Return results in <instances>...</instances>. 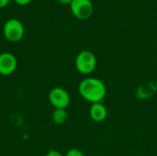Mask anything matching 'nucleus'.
<instances>
[{"mask_svg":"<svg viewBox=\"0 0 157 156\" xmlns=\"http://www.w3.org/2000/svg\"><path fill=\"white\" fill-rule=\"evenodd\" d=\"M10 0H0V8H3L8 5Z\"/></svg>","mask_w":157,"mask_h":156,"instance_id":"obj_13","label":"nucleus"},{"mask_svg":"<svg viewBox=\"0 0 157 156\" xmlns=\"http://www.w3.org/2000/svg\"><path fill=\"white\" fill-rule=\"evenodd\" d=\"M65 156H85L84 153L82 151H80L79 149H76V148H72L70 149L67 153Z\"/></svg>","mask_w":157,"mask_h":156,"instance_id":"obj_10","label":"nucleus"},{"mask_svg":"<svg viewBox=\"0 0 157 156\" xmlns=\"http://www.w3.org/2000/svg\"><path fill=\"white\" fill-rule=\"evenodd\" d=\"M3 33L7 40L11 42H17L23 38L25 29L20 20L17 18H10L4 24Z\"/></svg>","mask_w":157,"mask_h":156,"instance_id":"obj_3","label":"nucleus"},{"mask_svg":"<svg viewBox=\"0 0 157 156\" xmlns=\"http://www.w3.org/2000/svg\"><path fill=\"white\" fill-rule=\"evenodd\" d=\"M78 92L82 98L92 104L101 103L107 95V87L102 80L86 77L79 83Z\"/></svg>","mask_w":157,"mask_h":156,"instance_id":"obj_1","label":"nucleus"},{"mask_svg":"<svg viewBox=\"0 0 157 156\" xmlns=\"http://www.w3.org/2000/svg\"><path fill=\"white\" fill-rule=\"evenodd\" d=\"M89 115L92 120L96 122H102L108 117V109L102 103H95L90 107Z\"/></svg>","mask_w":157,"mask_h":156,"instance_id":"obj_7","label":"nucleus"},{"mask_svg":"<svg viewBox=\"0 0 157 156\" xmlns=\"http://www.w3.org/2000/svg\"><path fill=\"white\" fill-rule=\"evenodd\" d=\"M49 101L54 108L66 109L70 105V95L63 87H54L49 93Z\"/></svg>","mask_w":157,"mask_h":156,"instance_id":"obj_5","label":"nucleus"},{"mask_svg":"<svg viewBox=\"0 0 157 156\" xmlns=\"http://www.w3.org/2000/svg\"><path fill=\"white\" fill-rule=\"evenodd\" d=\"M45 156H63V154H62L59 151L52 149V150H50V151L46 154V155Z\"/></svg>","mask_w":157,"mask_h":156,"instance_id":"obj_11","label":"nucleus"},{"mask_svg":"<svg viewBox=\"0 0 157 156\" xmlns=\"http://www.w3.org/2000/svg\"><path fill=\"white\" fill-rule=\"evenodd\" d=\"M155 86H156V87H157V79L155 81Z\"/></svg>","mask_w":157,"mask_h":156,"instance_id":"obj_15","label":"nucleus"},{"mask_svg":"<svg viewBox=\"0 0 157 156\" xmlns=\"http://www.w3.org/2000/svg\"><path fill=\"white\" fill-rule=\"evenodd\" d=\"M30 1L31 0H15V2L19 6H26L29 3H30Z\"/></svg>","mask_w":157,"mask_h":156,"instance_id":"obj_12","label":"nucleus"},{"mask_svg":"<svg viewBox=\"0 0 157 156\" xmlns=\"http://www.w3.org/2000/svg\"><path fill=\"white\" fill-rule=\"evenodd\" d=\"M156 90L157 87L155 82H147V83L141 85L137 88L135 95H136V97L138 99L145 100V99L151 98Z\"/></svg>","mask_w":157,"mask_h":156,"instance_id":"obj_8","label":"nucleus"},{"mask_svg":"<svg viewBox=\"0 0 157 156\" xmlns=\"http://www.w3.org/2000/svg\"><path fill=\"white\" fill-rule=\"evenodd\" d=\"M17 66V62L14 54L10 52L0 53V74L6 76L12 74Z\"/></svg>","mask_w":157,"mask_h":156,"instance_id":"obj_6","label":"nucleus"},{"mask_svg":"<svg viewBox=\"0 0 157 156\" xmlns=\"http://www.w3.org/2000/svg\"><path fill=\"white\" fill-rule=\"evenodd\" d=\"M52 119L54 123L62 125L66 122L68 119V112L63 108H55L52 114Z\"/></svg>","mask_w":157,"mask_h":156,"instance_id":"obj_9","label":"nucleus"},{"mask_svg":"<svg viewBox=\"0 0 157 156\" xmlns=\"http://www.w3.org/2000/svg\"><path fill=\"white\" fill-rule=\"evenodd\" d=\"M70 8L73 15L81 20L89 18L94 11L91 0H73L70 4Z\"/></svg>","mask_w":157,"mask_h":156,"instance_id":"obj_4","label":"nucleus"},{"mask_svg":"<svg viewBox=\"0 0 157 156\" xmlns=\"http://www.w3.org/2000/svg\"><path fill=\"white\" fill-rule=\"evenodd\" d=\"M59 3H61V4H63V5H69L70 6V4L72 3V1L73 0H57Z\"/></svg>","mask_w":157,"mask_h":156,"instance_id":"obj_14","label":"nucleus"},{"mask_svg":"<svg viewBox=\"0 0 157 156\" xmlns=\"http://www.w3.org/2000/svg\"><path fill=\"white\" fill-rule=\"evenodd\" d=\"M75 64L78 73L82 74H90L97 67V58L92 51L84 50L77 54Z\"/></svg>","mask_w":157,"mask_h":156,"instance_id":"obj_2","label":"nucleus"}]
</instances>
